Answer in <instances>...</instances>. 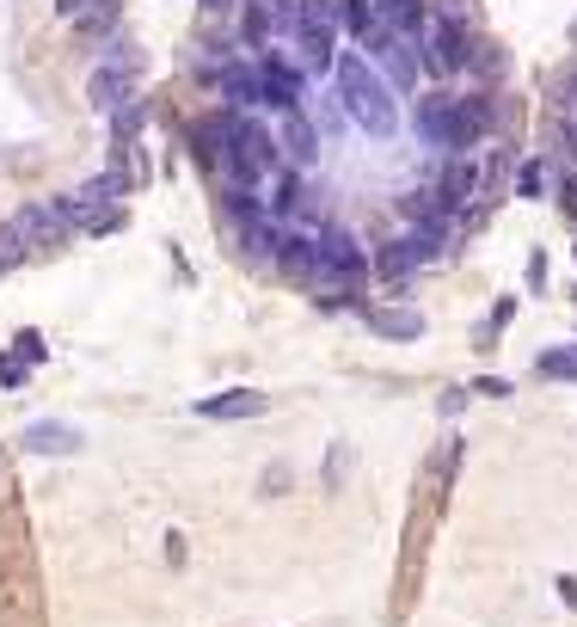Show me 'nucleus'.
<instances>
[{
    "instance_id": "obj_1",
    "label": "nucleus",
    "mask_w": 577,
    "mask_h": 627,
    "mask_svg": "<svg viewBox=\"0 0 577 627\" xmlns=\"http://www.w3.org/2000/svg\"><path fill=\"white\" fill-rule=\"evenodd\" d=\"M485 129H492V99L485 93H430L418 105V141L442 160L473 155Z\"/></svg>"
},
{
    "instance_id": "obj_2",
    "label": "nucleus",
    "mask_w": 577,
    "mask_h": 627,
    "mask_svg": "<svg viewBox=\"0 0 577 627\" xmlns=\"http://www.w3.org/2000/svg\"><path fill=\"white\" fill-rule=\"evenodd\" d=\"M332 80H338V111L362 129V136H393V124H400V99H393V87L381 80V68H374L362 49H344L338 68H332Z\"/></svg>"
},
{
    "instance_id": "obj_3",
    "label": "nucleus",
    "mask_w": 577,
    "mask_h": 627,
    "mask_svg": "<svg viewBox=\"0 0 577 627\" xmlns=\"http://www.w3.org/2000/svg\"><path fill=\"white\" fill-rule=\"evenodd\" d=\"M313 283L344 289V296H357L369 283V252H362V240L350 228H320L313 235Z\"/></svg>"
},
{
    "instance_id": "obj_4",
    "label": "nucleus",
    "mask_w": 577,
    "mask_h": 627,
    "mask_svg": "<svg viewBox=\"0 0 577 627\" xmlns=\"http://www.w3.org/2000/svg\"><path fill=\"white\" fill-rule=\"evenodd\" d=\"M412 49H418V75L449 80V75H461V68L473 62V32L461 25V19H437V13H430V25H424V37Z\"/></svg>"
},
{
    "instance_id": "obj_5",
    "label": "nucleus",
    "mask_w": 577,
    "mask_h": 627,
    "mask_svg": "<svg viewBox=\"0 0 577 627\" xmlns=\"http://www.w3.org/2000/svg\"><path fill=\"white\" fill-rule=\"evenodd\" d=\"M258 62V80H265V105L282 111V117H296V111H308V75H301V62L289 56L282 44H270L265 56H252Z\"/></svg>"
},
{
    "instance_id": "obj_6",
    "label": "nucleus",
    "mask_w": 577,
    "mask_h": 627,
    "mask_svg": "<svg viewBox=\"0 0 577 627\" xmlns=\"http://www.w3.org/2000/svg\"><path fill=\"white\" fill-rule=\"evenodd\" d=\"M216 99H221V111L252 117V111L265 105V80H258V62H252V56H234L228 68H216Z\"/></svg>"
},
{
    "instance_id": "obj_7",
    "label": "nucleus",
    "mask_w": 577,
    "mask_h": 627,
    "mask_svg": "<svg viewBox=\"0 0 577 627\" xmlns=\"http://www.w3.org/2000/svg\"><path fill=\"white\" fill-rule=\"evenodd\" d=\"M289 37H296V56L301 75H332L338 68V25H320V19H296L289 25Z\"/></svg>"
},
{
    "instance_id": "obj_8",
    "label": "nucleus",
    "mask_w": 577,
    "mask_h": 627,
    "mask_svg": "<svg viewBox=\"0 0 577 627\" xmlns=\"http://www.w3.org/2000/svg\"><path fill=\"white\" fill-rule=\"evenodd\" d=\"M136 75L141 68H129V62H99L93 75H86V105L93 111H124L129 99H136Z\"/></svg>"
},
{
    "instance_id": "obj_9",
    "label": "nucleus",
    "mask_w": 577,
    "mask_h": 627,
    "mask_svg": "<svg viewBox=\"0 0 577 627\" xmlns=\"http://www.w3.org/2000/svg\"><path fill=\"white\" fill-rule=\"evenodd\" d=\"M277 32H282V19L270 13L265 0H240V7H234V44H240V56H265V49L277 44Z\"/></svg>"
},
{
    "instance_id": "obj_10",
    "label": "nucleus",
    "mask_w": 577,
    "mask_h": 627,
    "mask_svg": "<svg viewBox=\"0 0 577 627\" xmlns=\"http://www.w3.org/2000/svg\"><path fill=\"white\" fill-rule=\"evenodd\" d=\"M265 216H270V221L308 216V173H296V167H277V173L265 179Z\"/></svg>"
},
{
    "instance_id": "obj_11",
    "label": "nucleus",
    "mask_w": 577,
    "mask_h": 627,
    "mask_svg": "<svg viewBox=\"0 0 577 627\" xmlns=\"http://www.w3.org/2000/svg\"><path fill=\"white\" fill-rule=\"evenodd\" d=\"M430 185L442 191V204L449 209H468L473 197H480V185H485V167L473 155H454V160H442V173L430 179Z\"/></svg>"
},
{
    "instance_id": "obj_12",
    "label": "nucleus",
    "mask_w": 577,
    "mask_h": 627,
    "mask_svg": "<svg viewBox=\"0 0 577 627\" xmlns=\"http://www.w3.org/2000/svg\"><path fill=\"white\" fill-rule=\"evenodd\" d=\"M13 228H19V240H25V247H56V240L68 235V228H74V221H68V209L62 204H25L13 216Z\"/></svg>"
},
{
    "instance_id": "obj_13",
    "label": "nucleus",
    "mask_w": 577,
    "mask_h": 627,
    "mask_svg": "<svg viewBox=\"0 0 577 627\" xmlns=\"http://www.w3.org/2000/svg\"><path fill=\"white\" fill-rule=\"evenodd\" d=\"M277 155H282V167H296V173H313V160H320V129L308 124V111L282 117V129H277Z\"/></svg>"
},
{
    "instance_id": "obj_14",
    "label": "nucleus",
    "mask_w": 577,
    "mask_h": 627,
    "mask_svg": "<svg viewBox=\"0 0 577 627\" xmlns=\"http://www.w3.org/2000/svg\"><path fill=\"white\" fill-rule=\"evenodd\" d=\"M270 259H277L282 277L313 283V228H296V221H282V228H277V247H270Z\"/></svg>"
},
{
    "instance_id": "obj_15",
    "label": "nucleus",
    "mask_w": 577,
    "mask_h": 627,
    "mask_svg": "<svg viewBox=\"0 0 577 627\" xmlns=\"http://www.w3.org/2000/svg\"><path fill=\"white\" fill-rule=\"evenodd\" d=\"M449 240H454V221H418V228L400 235V252H406V265L418 271V265H437L442 252H449Z\"/></svg>"
},
{
    "instance_id": "obj_16",
    "label": "nucleus",
    "mask_w": 577,
    "mask_h": 627,
    "mask_svg": "<svg viewBox=\"0 0 577 627\" xmlns=\"http://www.w3.org/2000/svg\"><path fill=\"white\" fill-rule=\"evenodd\" d=\"M270 400L258 388H228V394H209V400H197V419H258Z\"/></svg>"
},
{
    "instance_id": "obj_17",
    "label": "nucleus",
    "mask_w": 577,
    "mask_h": 627,
    "mask_svg": "<svg viewBox=\"0 0 577 627\" xmlns=\"http://www.w3.org/2000/svg\"><path fill=\"white\" fill-rule=\"evenodd\" d=\"M374 68H381V80H388V87H393V99H400V93H412V80H418V49H412L406 37H393V44H388V56H381Z\"/></svg>"
},
{
    "instance_id": "obj_18",
    "label": "nucleus",
    "mask_w": 577,
    "mask_h": 627,
    "mask_svg": "<svg viewBox=\"0 0 577 627\" xmlns=\"http://www.w3.org/2000/svg\"><path fill=\"white\" fill-rule=\"evenodd\" d=\"M25 449H32V455H80V431H74V424L37 419L32 431H25Z\"/></svg>"
},
{
    "instance_id": "obj_19",
    "label": "nucleus",
    "mask_w": 577,
    "mask_h": 627,
    "mask_svg": "<svg viewBox=\"0 0 577 627\" xmlns=\"http://www.w3.org/2000/svg\"><path fill=\"white\" fill-rule=\"evenodd\" d=\"M381 25V13H374V0H338V32L350 37V44H369V32Z\"/></svg>"
},
{
    "instance_id": "obj_20",
    "label": "nucleus",
    "mask_w": 577,
    "mask_h": 627,
    "mask_svg": "<svg viewBox=\"0 0 577 627\" xmlns=\"http://www.w3.org/2000/svg\"><path fill=\"white\" fill-rule=\"evenodd\" d=\"M117 19H124V7H117V0H99V7H86V13L74 19V32L86 37V44H99V37H117Z\"/></svg>"
},
{
    "instance_id": "obj_21",
    "label": "nucleus",
    "mask_w": 577,
    "mask_h": 627,
    "mask_svg": "<svg viewBox=\"0 0 577 627\" xmlns=\"http://www.w3.org/2000/svg\"><path fill=\"white\" fill-rule=\"evenodd\" d=\"M369 320H374V332H381V339H418V332H424V314H412V308L369 314Z\"/></svg>"
},
{
    "instance_id": "obj_22",
    "label": "nucleus",
    "mask_w": 577,
    "mask_h": 627,
    "mask_svg": "<svg viewBox=\"0 0 577 627\" xmlns=\"http://www.w3.org/2000/svg\"><path fill=\"white\" fill-rule=\"evenodd\" d=\"M553 191V167L546 160H522L516 167V197H546Z\"/></svg>"
},
{
    "instance_id": "obj_23",
    "label": "nucleus",
    "mask_w": 577,
    "mask_h": 627,
    "mask_svg": "<svg viewBox=\"0 0 577 627\" xmlns=\"http://www.w3.org/2000/svg\"><path fill=\"white\" fill-rule=\"evenodd\" d=\"M141 117H148V105H141V99H129L124 111H111V124H117V148H136V129H141Z\"/></svg>"
},
{
    "instance_id": "obj_24",
    "label": "nucleus",
    "mask_w": 577,
    "mask_h": 627,
    "mask_svg": "<svg viewBox=\"0 0 577 627\" xmlns=\"http://www.w3.org/2000/svg\"><path fill=\"white\" fill-rule=\"evenodd\" d=\"M534 369H541V376H553V381H577V351H541V357H534Z\"/></svg>"
},
{
    "instance_id": "obj_25",
    "label": "nucleus",
    "mask_w": 577,
    "mask_h": 627,
    "mask_svg": "<svg viewBox=\"0 0 577 627\" xmlns=\"http://www.w3.org/2000/svg\"><path fill=\"white\" fill-rule=\"evenodd\" d=\"M25 259H32V247H25V240H19V228H13V221H0V271L25 265Z\"/></svg>"
},
{
    "instance_id": "obj_26",
    "label": "nucleus",
    "mask_w": 577,
    "mask_h": 627,
    "mask_svg": "<svg viewBox=\"0 0 577 627\" xmlns=\"http://www.w3.org/2000/svg\"><path fill=\"white\" fill-rule=\"evenodd\" d=\"M80 235H117V228H124V209L111 204V209H93V216H80L74 221Z\"/></svg>"
},
{
    "instance_id": "obj_27",
    "label": "nucleus",
    "mask_w": 577,
    "mask_h": 627,
    "mask_svg": "<svg viewBox=\"0 0 577 627\" xmlns=\"http://www.w3.org/2000/svg\"><path fill=\"white\" fill-rule=\"evenodd\" d=\"M13 357H25V363H44V357H49L44 332H32V327H25V332H19V351H13Z\"/></svg>"
},
{
    "instance_id": "obj_28",
    "label": "nucleus",
    "mask_w": 577,
    "mask_h": 627,
    "mask_svg": "<svg viewBox=\"0 0 577 627\" xmlns=\"http://www.w3.org/2000/svg\"><path fill=\"white\" fill-rule=\"evenodd\" d=\"M25 376H32V363L25 357H0V388H19Z\"/></svg>"
},
{
    "instance_id": "obj_29",
    "label": "nucleus",
    "mask_w": 577,
    "mask_h": 627,
    "mask_svg": "<svg viewBox=\"0 0 577 627\" xmlns=\"http://www.w3.org/2000/svg\"><path fill=\"white\" fill-rule=\"evenodd\" d=\"M49 7H56V19H68V25H74V19L86 13V7H99V0H49Z\"/></svg>"
},
{
    "instance_id": "obj_30",
    "label": "nucleus",
    "mask_w": 577,
    "mask_h": 627,
    "mask_svg": "<svg viewBox=\"0 0 577 627\" xmlns=\"http://www.w3.org/2000/svg\"><path fill=\"white\" fill-rule=\"evenodd\" d=\"M344 468H350V455L332 443V455H326V487H338V474H344Z\"/></svg>"
},
{
    "instance_id": "obj_31",
    "label": "nucleus",
    "mask_w": 577,
    "mask_h": 627,
    "mask_svg": "<svg viewBox=\"0 0 577 627\" xmlns=\"http://www.w3.org/2000/svg\"><path fill=\"white\" fill-rule=\"evenodd\" d=\"M197 7H204V13H209V19H221V13H234L240 0H197Z\"/></svg>"
},
{
    "instance_id": "obj_32",
    "label": "nucleus",
    "mask_w": 577,
    "mask_h": 627,
    "mask_svg": "<svg viewBox=\"0 0 577 627\" xmlns=\"http://www.w3.org/2000/svg\"><path fill=\"white\" fill-rule=\"evenodd\" d=\"M565 209H572V216H577V179H572V197H565Z\"/></svg>"
},
{
    "instance_id": "obj_33",
    "label": "nucleus",
    "mask_w": 577,
    "mask_h": 627,
    "mask_svg": "<svg viewBox=\"0 0 577 627\" xmlns=\"http://www.w3.org/2000/svg\"><path fill=\"white\" fill-rule=\"evenodd\" d=\"M572 148H577V117H572Z\"/></svg>"
},
{
    "instance_id": "obj_34",
    "label": "nucleus",
    "mask_w": 577,
    "mask_h": 627,
    "mask_svg": "<svg viewBox=\"0 0 577 627\" xmlns=\"http://www.w3.org/2000/svg\"><path fill=\"white\" fill-rule=\"evenodd\" d=\"M572 37H577V25H572Z\"/></svg>"
}]
</instances>
